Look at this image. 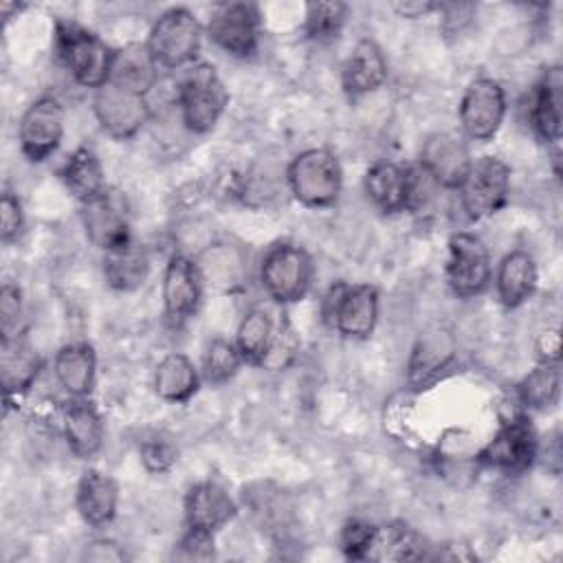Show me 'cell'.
<instances>
[{
  "mask_svg": "<svg viewBox=\"0 0 563 563\" xmlns=\"http://www.w3.org/2000/svg\"><path fill=\"white\" fill-rule=\"evenodd\" d=\"M185 528L216 534L238 515V501L216 479H202L187 488L183 497Z\"/></svg>",
  "mask_w": 563,
  "mask_h": 563,
  "instance_id": "15",
  "label": "cell"
},
{
  "mask_svg": "<svg viewBox=\"0 0 563 563\" xmlns=\"http://www.w3.org/2000/svg\"><path fill=\"white\" fill-rule=\"evenodd\" d=\"M24 231V211L22 202L13 191H2L0 198V238L4 244L18 242Z\"/></svg>",
  "mask_w": 563,
  "mask_h": 563,
  "instance_id": "41",
  "label": "cell"
},
{
  "mask_svg": "<svg viewBox=\"0 0 563 563\" xmlns=\"http://www.w3.org/2000/svg\"><path fill=\"white\" fill-rule=\"evenodd\" d=\"M350 7L345 2H308L303 11V35L312 42L334 40L347 20Z\"/></svg>",
  "mask_w": 563,
  "mask_h": 563,
  "instance_id": "35",
  "label": "cell"
},
{
  "mask_svg": "<svg viewBox=\"0 0 563 563\" xmlns=\"http://www.w3.org/2000/svg\"><path fill=\"white\" fill-rule=\"evenodd\" d=\"M380 314V295L372 284H345L330 328L343 339L365 341L374 334Z\"/></svg>",
  "mask_w": 563,
  "mask_h": 563,
  "instance_id": "16",
  "label": "cell"
},
{
  "mask_svg": "<svg viewBox=\"0 0 563 563\" xmlns=\"http://www.w3.org/2000/svg\"><path fill=\"white\" fill-rule=\"evenodd\" d=\"M244 365L235 343L231 339H213L207 350H205V356H202V378L211 385H222L227 380H231L240 367Z\"/></svg>",
  "mask_w": 563,
  "mask_h": 563,
  "instance_id": "36",
  "label": "cell"
},
{
  "mask_svg": "<svg viewBox=\"0 0 563 563\" xmlns=\"http://www.w3.org/2000/svg\"><path fill=\"white\" fill-rule=\"evenodd\" d=\"M297 336L288 323H279L275 330V339L271 343V350L262 363L264 369H284L292 363L297 354Z\"/></svg>",
  "mask_w": 563,
  "mask_h": 563,
  "instance_id": "42",
  "label": "cell"
},
{
  "mask_svg": "<svg viewBox=\"0 0 563 563\" xmlns=\"http://www.w3.org/2000/svg\"><path fill=\"white\" fill-rule=\"evenodd\" d=\"M286 187L306 209L332 207L343 189V169L328 147H308L295 154L286 167Z\"/></svg>",
  "mask_w": 563,
  "mask_h": 563,
  "instance_id": "3",
  "label": "cell"
},
{
  "mask_svg": "<svg viewBox=\"0 0 563 563\" xmlns=\"http://www.w3.org/2000/svg\"><path fill=\"white\" fill-rule=\"evenodd\" d=\"M227 106L229 90L211 64L196 62L185 68L176 88V110L189 134H209L224 117Z\"/></svg>",
  "mask_w": 563,
  "mask_h": 563,
  "instance_id": "2",
  "label": "cell"
},
{
  "mask_svg": "<svg viewBox=\"0 0 563 563\" xmlns=\"http://www.w3.org/2000/svg\"><path fill=\"white\" fill-rule=\"evenodd\" d=\"M497 433L479 449L477 462L501 473H523L539 455V438L526 411L499 418Z\"/></svg>",
  "mask_w": 563,
  "mask_h": 563,
  "instance_id": "8",
  "label": "cell"
},
{
  "mask_svg": "<svg viewBox=\"0 0 563 563\" xmlns=\"http://www.w3.org/2000/svg\"><path fill=\"white\" fill-rule=\"evenodd\" d=\"M62 435L70 453L90 460L103 444V420L90 398H68L59 411Z\"/></svg>",
  "mask_w": 563,
  "mask_h": 563,
  "instance_id": "20",
  "label": "cell"
},
{
  "mask_svg": "<svg viewBox=\"0 0 563 563\" xmlns=\"http://www.w3.org/2000/svg\"><path fill=\"white\" fill-rule=\"evenodd\" d=\"M53 374L68 398H88L97 380V354L90 343H66L55 352Z\"/></svg>",
  "mask_w": 563,
  "mask_h": 563,
  "instance_id": "25",
  "label": "cell"
},
{
  "mask_svg": "<svg viewBox=\"0 0 563 563\" xmlns=\"http://www.w3.org/2000/svg\"><path fill=\"white\" fill-rule=\"evenodd\" d=\"M22 314V290L13 282H4L0 288V332L2 336L20 334L18 321Z\"/></svg>",
  "mask_w": 563,
  "mask_h": 563,
  "instance_id": "43",
  "label": "cell"
},
{
  "mask_svg": "<svg viewBox=\"0 0 563 563\" xmlns=\"http://www.w3.org/2000/svg\"><path fill=\"white\" fill-rule=\"evenodd\" d=\"M508 112L504 86L493 77H475L462 92L457 121L462 139L488 143L497 136Z\"/></svg>",
  "mask_w": 563,
  "mask_h": 563,
  "instance_id": "9",
  "label": "cell"
},
{
  "mask_svg": "<svg viewBox=\"0 0 563 563\" xmlns=\"http://www.w3.org/2000/svg\"><path fill=\"white\" fill-rule=\"evenodd\" d=\"M40 369H42V358L22 332L2 336L0 383H2L7 402L29 391L37 380Z\"/></svg>",
  "mask_w": 563,
  "mask_h": 563,
  "instance_id": "23",
  "label": "cell"
},
{
  "mask_svg": "<svg viewBox=\"0 0 563 563\" xmlns=\"http://www.w3.org/2000/svg\"><path fill=\"white\" fill-rule=\"evenodd\" d=\"M387 81V59L383 48L363 37L354 44L341 66V88L350 99L365 97Z\"/></svg>",
  "mask_w": 563,
  "mask_h": 563,
  "instance_id": "21",
  "label": "cell"
},
{
  "mask_svg": "<svg viewBox=\"0 0 563 563\" xmlns=\"http://www.w3.org/2000/svg\"><path fill=\"white\" fill-rule=\"evenodd\" d=\"M92 114L99 128L114 141L134 139L152 117L150 101L130 88L108 81L92 97Z\"/></svg>",
  "mask_w": 563,
  "mask_h": 563,
  "instance_id": "12",
  "label": "cell"
},
{
  "mask_svg": "<svg viewBox=\"0 0 563 563\" xmlns=\"http://www.w3.org/2000/svg\"><path fill=\"white\" fill-rule=\"evenodd\" d=\"M444 279L460 299H473L488 290L493 282V260L482 238L468 231H457L449 238Z\"/></svg>",
  "mask_w": 563,
  "mask_h": 563,
  "instance_id": "7",
  "label": "cell"
},
{
  "mask_svg": "<svg viewBox=\"0 0 563 563\" xmlns=\"http://www.w3.org/2000/svg\"><path fill=\"white\" fill-rule=\"evenodd\" d=\"M537 361H559L561 356V332L559 328H548L539 334L537 343Z\"/></svg>",
  "mask_w": 563,
  "mask_h": 563,
  "instance_id": "44",
  "label": "cell"
},
{
  "mask_svg": "<svg viewBox=\"0 0 563 563\" xmlns=\"http://www.w3.org/2000/svg\"><path fill=\"white\" fill-rule=\"evenodd\" d=\"M66 130L64 106L55 97H40L18 121L20 152L29 163H44L62 145Z\"/></svg>",
  "mask_w": 563,
  "mask_h": 563,
  "instance_id": "13",
  "label": "cell"
},
{
  "mask_svg": "<svg viewBox=\"0 0 563 563\" xmlns=\"http://www.w3.org/2000/svg\"><path fill=\"white\" fill-rule=\"evenodd\" d=\"M200 369L183 352H167L154 367V394L172 405L189 402L200 389Z\"/></svg>",
  "mask_w": 563,
  "mask_h": 563,
  "instance_id": "27",
  "label": "cell"
},
{
  "mask_svg": "<svg viewBox=\"0 0 563 563\" xmlns=\"http://www.w3.org/2000/svg\"><path fill=\"white\" fill-rule=\"evenodd\" d=\"M202 35L205 26L198 22L196 13L185 7H172L154 20L145 46L158 68L180 70L196 64Z\"/></svg>",
  "mask_w": 563,
  "mask_h": 563,
  "instance_id": "4",
  "label": "cell"
},
{
  "mask_svg": "<svg viewBox=\"0 0 563 563\" xmlns=\"http://www.w3.org/2000/svg\"><path fill=\"white\" fill-rule=\"evenodd\" d=\"M59 180L79 205L97 198L108 189L101 158L90 145H79L68 154L59 167Z\"/></svg>",
  "mask_w": 563,
  "mask_h": 563,
  "instance_id": "29",
  "label": "cell"
},
{
  "mask_svg": "<svg viewBox=\"0 0 563 563\" xmlns=\"http://www.w3.org/2000/svg\"><path fill=\"white\" fill-rule=\"evenodd\" d=\"M0 9H2V18H4V20H9L13 11L18 13V11H20V9H24V7H22V4H13V2H2V4H0Z\"/></svg>",
  "mask_w": 563,
  "mask_h": 563,
  "instance_id": "47",
  "label": "cell"
},
{
  "mask_svg": "<svg viewBox=\"0 0 563 563\" xmlns=\"http://www.w3.org/2000/svg\"><path fill=\"white\" fill-rule=\"evenodd\" d=\"M275 330L277 325L264 308H251L244 312L233 339L244 365L262 367L275 339Z\"/></svg>",
  "mask_w": 563,
  "mask_h": 563,
  "instance_id": "34",
  "label": "cell"
},
{
  "mask_svg": "<svg viewBox=\"0 0 563 563\" xmlns=\"http://www.w3.org/2000/svg\"><path fill=\"white\" fill-rule=\"evenodd\" d=\"M561 106H563V70L559 64L548 66L532 88L528 106V123L548 145L561 141Z\"/></svg>",
  "mask_w": 563,
  "mask_h": 563,
  "instance_id": "18",
  "label": "cell"
},
{
  "mask_svg": "<svg viewBox=\"0 0 563 563\" xmlns=\"http://www.w3.org/2000/svg\"><path fill=\"white\" fill-rule=\"evenodd\" d=\"M53 51L57 62L79 86L99 90L110 81L114 48L95 31L73 20H57L53 29Z\"/></svg>",
  "mask_w": 563,
  "mask_h": 563,
  "instance_id": "1",
  "label": "cell"
},
{
  "mask_svg": "<svg viewBox=\"0 0 563 563\" xmlns=\"http://www.w3.org/2000/svg\"><path fill=\"white\" fill-rule=\"evenodd\" d=\"M510 167L497 156L473 158L468 172L457 185V198L464 216L473 222L501 211L510 198Z\"/></svg>",
  "mask_w": 563,
  "mask_h": 563,
  "instance_id": "6",
  "label": "cell"
},
{
  "mask_svg": "<svg viewBox=\"0 0 563 563\" xmlns=\"http://www.w3.org/2000/svg\"><path fill=\"white\" fill-rule=\"evenodd\" d=\"M119 482L103 471L88 468L81 473L75 488V508L81 521L90 528H106L119 512Z\"/></svg>",
  "mask_w": 563,
  "mask_h": 563,
  "instance_id": "19",
  "label": "cell"
},
{
  "mask_svg": "<svg viewBox=\"0 0 563 563\" xmlns=\"http://www.w3.org/2000/svg\"><path fill=\"white\" fill-rule=\"evenodd\" d=\"M493 282L497 299L506 310L521 308L537 292L539 268L534 257L523 249L506 253L497 264Z\"/></svg>",
  "mask_w": 563,
  "mask_h": 563,
  "instance_id": "22",
  "label": "cell"
},
{
  "mask_svg": "<svg viewBox=\"0 0 563 563\" xmlns=\"http://www.w3.org/2000/svg\"><path fill=\"white\" fill-rule=\"evenodd\" d=\"M79 216L88 242L103 253L132 240L128 200L112 187L79 205Z\"/></svg>",
  "mask_w": 563,
  "mask_h": 563,
  "instance_id": "14",
  "label": "cell"
},
{
  "mask_svg": "<svg viewBox=\"0 0 563 563\" xmlns=\"http://www.w3.org/2000/svg\"><path fill=\"white\" fill-rule=\"evenodd\" d=\"M391 9L402 18H424L433 11H440L438 2H394Z\"/></svg>",
  "mask_w": 563,
  "mask_h": 563,
  "instance_id": "45",
  "label": "cell"
},
{
  "mask_svg": "<svg viewBox=\"0 0 563 563\" xmlns=\"http://www.w3.org/2000/svg\"><path fill=\"white\" fill-rule=\"evenodd\" d=\"M202 292L205 277L198 262L185 253L169 255L161 282L163 317L167 325L178 330L189 319H194L202 303Z\"/></svg>",
  "mask_w": 563,
  "mask_h": 563,
  "instance_id": "11",
  "label": "cell"
},
{
  "mask_svg": "<svg viewBox=\"0 0 563 563\" xmlns=\"http://www.w3.org/2000/svg\"><path fill=\"white\" fill-rule=\"evenodd\" d=\"M205 33L227 55L246 59L257 53L262 18L257 7L251 2H222L211 9Z\"/></svg>",
  "mask_w": 563,
  "mask_h": 563,
  "instance_id": "10",
  "label": "cell"
},
{
  "mask_svg": "<svg viewBox=\"0 0 563 563\" xmlns=\"http://www.w3.org/2000/svg\"><path fill=\"white\" fill-rule=\"evenodd\" d=\"M244 506L255 523L271 537H284L292 523V504L288 495L273 482H255L242 493Z\"/></svg>",
  "mask_w": 563,
  "mask_h": 563,
  "instance_id": "28",
  "label": "cell"
},
{
  "mask_svg": "<svg viewBox=\"0 0 563 563\" xmlns=\"http://www.w3.org/2000/svg\"><path fill=\"white\" fill-rule=\"evenodd\" d=\"M418 163L435 178L442 189H457L473 158L462 136L451 132H435L422 143Z\"/></svg>",
  "mask_w": 563,
  "mask_h": 563,
  "instance_id": "17",
  "label": "cell"
},
{
  "mask_svg": "<svg viewBox=\"0 0 563 563\" xmlns=\"http://www.w3.org/2000/svg\"><path fill=\"white\" fill-rule=\"evenodd\" d=\"M110 81L130 88L139 95H150L158 84V64L150 55L145 42H132L119 51H114L112 75Z\"/></svg>",
  "mask_w": 563,
  "mask_h": 563,
  "instance_id": "32",
  "label": "cell"
},
{
  "mask_svg": "<svg viewBox=\"0 0 563 563\" xmlns=\"http://www.w3.org/2000/svg\"><path fill=\"white\" fill-rule=\"evenodd\" d=\"M150 271H152L150 253L143 244L134 240L106 251L101 260L103 279L117 292L139 290L147 282Z\"/></svg>",
  "mask_w": 563,
  "mask_h": 563,
  "instance_id": "26",
  "label": "cell"
},
{
  "mask_svg": "<svg viewBox=\"0 0 563 563\" xmlns=\"http://www.w3.org/2000/svg\"><path fill=\"white\" fill-rule=\"evenodd\" d=\"M213 537L216 534L194 530V528H185L178 543L174 545V556L183 559V561H209V559L216 556Z\"/></svg>",
  "mask_w": 563,
  "mask_h": 563,
  "instance_id": "40",
  "label": "cell"
},
{
  "mask_svg": "<svg viewBox=\"0 0 563 563\" xmlns=\"http://www.w3.org/2000/svg\"><path fill=\"white\" fill-rule=\"evenodd\" d=\"M453 343L446 334H424L416 341L407 361V385L413 391H424L433 387L444 372L453 365Z\"/></svg>",
  "mask_w": 563,
  "mask_h": 563,
  "instance_id": "24",
  "label": "cell"
},
{
  "mask_svg": "<svg viewBox=\"0 0 563 563\" xmlns=\"http://www.w3.org/2000/svg\"><path fill=\"white\" fill-rule=\"evenodd\" d=\"M376 523L363 519H350L341 528V552L352 561H367Z\"/></svg>",
  "mask_w": 563,
  "mask_h": 563,
  "instance_id": "39",
  "label": "cell"
},
{
  "mask_svg": "<svg viewBox=\"0 0 563 563\" xmlns=\"http://www.w3.org/2000/svg\"><path fill=\"white\" fill-rule=\"evenodd\" d=\"M139 460L150 473H167L178 462V446L167 435L154 433L139 442Z\"/></svg>",
  "mask_w": 563,
  "mask_h": 563,
  "instance_id": "38",
  "label": "cell"
},
{
  "mask_svg": "<svg viewBox=\"0 0 563 563\" xmlns=\"http://www.w3.org/2000/svg\"><path fill=\"white\" fill-rule=\"evenodd\" d=\"M515 396L526 411H550L561 398V363L537 361V365L519 380Z\"/></svg>",
  "mask_w": 563,
  "mask_h": 563,
  "instance_id": "33",
  "label": "cell"
},
{
  "mask_svg": "<svg viewBox=\"0 0 563 563\" xmlns=\"http://www.w3.org/2000/svg\"><path fill=\"white\" fill-rule=\"evenodd\" d=\"M314 277L310 253L295 242H275L262 255L260 284L264 292L279 306L299 303Z\"/></svg>",
  "mask_w": 563,
  "mask_h": 563,
  "instance_id": "5",
  "label": "cell"
},
{
  "mask_svg": "<svg viewBox=\"0 0 563 563\" xmlns=\"http://www.w3.org/2000/svg\"><path fill=\"white\" fill-rule=\"evenodd\" d=\"M90 545L99 548L101 552H86V556H88V559H95V561H123V559H125L123 548H121L119 543L110 541V539H108V548H106V550H103V539L92 541Z\"/></svg>",
  "mask_w": 563,
  "mask_h": 563,
  "instance_id": "46",
  "label": "cell"
},
{
  "mask_svg": "<svg viewBox=\"0 0 563 563\" xmlns=\"http://www.w3.org/2000/svg\"><path fill=\"white\" fill-rule=\"evenodd\" d=\"M407 172V198H405V211L407 213H424L429 211L442 191V187L435 183V178L420 165L411 163L405 165Z\"/></svg>",
  "mask_w": 563,
  "mask_h": 563,
  "instance_id": "37",
  "label": "cell"
},
{
  "mask_svg": "<svg viewBox=\"0 0 563 563\" xmlns=\"http://www.w3.org/2000/svg\"><path fill=\"white\" fill-rule=\"evenodd\" d=\"M363 189L367 200L387 216L405 211L407 198V172L405 165L391 161H376L363 176Z\"/></svg>",
  "mask_w": 563,
  "mask_h": 563,
  "instance_id": "30",
  "label": "cell"
},
{
  "mask_svg": "<svg viewBox=\"0 0 563 563\" xmlns=\"http://www.w3.org/2000/svg\"><path fill=\"white\" fill-rule=\"evenodd\" d=\"M431 545L405 521L376 526L367 559L372 561H420L429 556Z\"/></svg>",
  "mask_w": 563,
  "mask_h": 563,
  "instance_id": "31",
  "label": "cell"
}]
</instances>
